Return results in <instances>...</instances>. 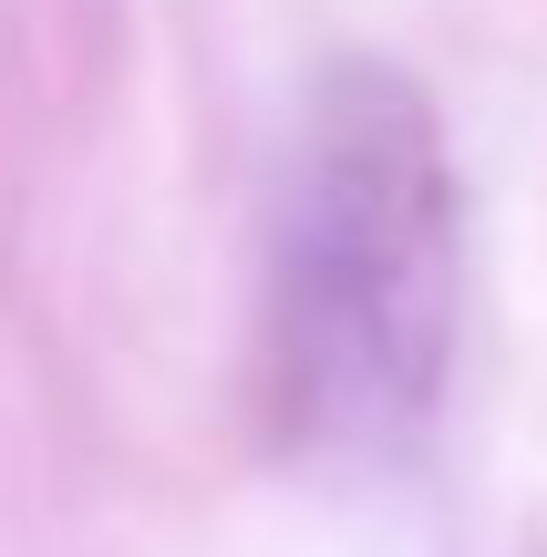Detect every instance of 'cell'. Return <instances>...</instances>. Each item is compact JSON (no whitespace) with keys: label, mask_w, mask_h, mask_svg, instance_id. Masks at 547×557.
Returning a JSON list of instances; mask_svg holds the SVG:
<instances>
[{"label":"cell","mask_w":547,"mask_h":557,"mask_svg":"<svg viewBox=\"0 0 547 557\" xmlns=\"http://www.w3.org/2000/svg\"><path fill=\"white\" fill-rule=\"evenodd\" d=\"M455 165L434 103L393 62H331L310 83L279 186L269 361L279 423L331 455H383L424 434L455 361Z\"/></svg>","instance_id":"6da1fadb"}]
</instances>
